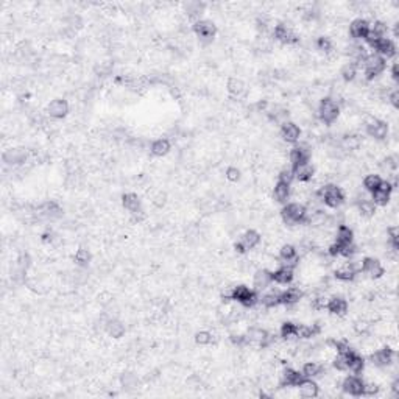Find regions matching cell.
<instances>
[{
  "instance_id": "obj_1",
  "label": "cell",
  "mask_w": 399,
  "mask_h": 399,
  "mask_svg": "<svg viewBox=\"0 0 399 399\" xmlns=\"http://www.w3.org/2000/svg\"><path fill=\"white\" fill-rule=\"evenodd\" d=\"M315 195L321 200V203H325L329 208H339L345 202V193L342 187L335 186V184H326V186H321Z\"/></svg>"
},
{
  "instance_id": "obj_2",
  "label": "cell",
  "mask_w": 399,
  "mask_h": 399,
  "mask_svg": "<svg viewBox=\"0 0 399 399\" xmlns=\"http://www.w3.org/2000/svg\"><path fill=\"white\" fill-rule=\"evenodd\" d=\"M281 217H282L284 223L288 226L304 223L306 222V206L303 203H296V202L290 203L282 209Z\"/></svg>"
},
{
  "instance_id": "obj_3",
  "label": "cell",
  "mask_w": 399,
  "mask_h": 399,
  "mask_svg": "<svg viewBox=\"0 0 399 399\" xmlns=\"http://www.w3.org/2000/svg\"><path fill=\"white\" fill-rule=\"evenodd\" d=\"M363 69H365V80H374L379 76L383 70H385V58H382L377 53L368 55L363 61Z\"/></svg>"
},
{
  "instance_id": "obj_4",
  "label": "cell",
  "mask_w": 399,
  "mask_h": 399,
  "mask_svg": "<svg viewBox=\"0 0 399 399\" xmlns=\"http://www.w3.org/2000/svg\"><path fill=\"white\" fill-rule=\"evenodd\" d=\"M339 113H340V108H339V105H337V102L334 98H323L320 102L318 105V116H320V120L323 122V124L326 125H331L334 124V122L337 120V117H339Z\"/></svg>"
},
{
  "instance_id": "obj_5",
  "label": "cell",
  "mask_w": 399,
  "mask_h": 399,
  "mask_svg": "<svg viewBox=\"0 0 399 399\" xmlns=\"http://www.w3.org/2000/svg\"><path fill=\"white\" fill-rule=\"evenodd\" d=\"M233 301H237L243 308H254L259 298L254 291L247 285H236L233 287Z\"/></svg>"
},
{
  "instance_id": "obj_6",
  "label": "cell",
  "mask_w": 399,
  "mask_h": 399,
  "mask_svg": "<svg viewBox=\"0 0 399 399\" xmlns=\"http://www.w3.org/2000/svg\"><path fill=\"white\" fill-rule=\"evenodd\" d=\"M393 359H394V351L390 346H383V348L374 351L373 354L370 356L371 363L374 366H379V368H385V366L391 365Z\"/></svg>"
},
{
  "instance_id": "obj_7",
  "label": "cell",
  "mask_w": 399,
  "mask_h": 399,
  "mask_svg": "<svg viewBox=\"0 0 399 399\" xmlns=\"http://www.w3.org/2000/svg\"><path fill=\"white\" fill-rule=\"evenodd\" d=\"M391 190H393L391 184L388 181H382L380 186L371 192V202L376 206H385L391 198Z\"/></svg>"
},
{
  "instance_id": "obj_8",
  "label": "cell",
  "mask_w": 399,
  "mask_h": 399,
  "mask_svg": "<svg viewBox=\"0 0 399 399\" xmlns=\"http://www.w3.org/2000/svg\"><path fill=\"white\" fill-rule=\"evenodd\" d=\"M362 274L370 279H377L383 274V267L374 257H365L362 262Z\"/></svg>"
},
{
  "instance_id": "obj_9",
  "label": "cell",
  "mask_w": 399,
  "mask_h": 399,
  "mask_svg": "<svg viewBox=\"0 0 399 399\" xmlns=\"http://www.w3.org/2000/svg\"><path fill=\"white\" fill-rule=\"evenodd\" d=\"M273 38L278 39L279 42H284V44H295L298 41L296 33L288 25H285V24H279V25L274 27V30H273Z\"/></svg>"
},
{
  "instance_id": "obj_10",
  "label": "cell",
  "mask_w": 399,
  "mask_h": 399,
  "mask_svg": "<svg viewBox=\"0 0 399 399\" xmlns=\"http://www.w3.org/2000/svg\"><path fill=\"white\" fill-rule=\"evenodd\" d=\"M303 374L293 368H285V370L281 373V377H279V385L282 388H291V387H296L298 383L303 380Z\"/></svg>"
},
{
  "instance_id": "obj_11",
  "label": "cell",
  "mask_w": 399,
  "mask_h": 399,
  "mask_svg": "<svg viewBox=\"0 0 399 399\" xmlns=\"http://www.w3.org/2000/svg\"><path fill=\"white\" fill-rule=\"evenodd\" d=\"M27 156L25 148H10L4 153V162L7 165H21L27 161Z\"/></svg>"
},
{
  "instance_id": "obj_12",
  "label": "cell",
  "mask_w": 399,
  "mask_h": 399,
  "mask_svg": "<svg viewBox=\"0 0 399 399\" xmlns=\"http://www.w3.org/2000/svg\"><path fill=\"white\" fill-rule=\"evenodd\" d=\"M371 49H374L376 53L380 55L382 58H385V56L390 58V56H393L396 53V45H394V42L390 38H382V39L376 41L371 45Z\"/></svg>"
},
{
  "instance_id": "obj_13",
  "label": "cell",
  "mask_w": 399,
  "mask_h": 399,
  "mask_svg": "<svg viewBox=\"0 0 399 399\" xmlns=\"http://www.w3.org/2000/svg\"><path fill=\"white\" fill-rule=\"evenodd\" d=\"M301 300H303V290H300V287H290L288 290L281 293V304L285 306V308H293V306L300 304Z\"/></svg>"
},
{
  "instance_id": "obj_14",
  "label": "cell",
  "mask_w": 399,
  "mask_h": 399,
  "mask_svg": "<svg viewBox=\"0 0 399 399\" xmlns=\"http://www.w3.org/2000/svg\"><path fill=\"white\" fill-rule=\"evenodd\" d=\"M298 393L301 397H317L320 394V387H318V383L314 382L312 379H303L300 383H298Z\"/></svg>"
},
{
  "instance_id": "obj_15",
  "label": "cell",
  "mask_w": 399,
  "mask_h": 399,
  "mask_svg": "<svg viewBox=\"0 0 399 399\" xmlns=\"http://www.w3.org/2000/svg\"><path fill=\"white\" fill-rule=\"evenodd\" d=\"M362 388H363V380L356 377V376L346 377L342 383V390L349 396H360Z\"/></svg>"
},
{
  "instance_id": "obj_16",
  "label": "cell",
  "mask_w": 399,
  "mask_h": 399,
  "mask_svg": "<svg viewBox=\"0 0 399 399\" xmlns=\"http://www.w3.org/2000/svg\"><path fill=\"white\" fill-rule=\"evenodd\" d=\"M193 30H195V33L205 41H211L214 35H216V25L209 21H196L193 24Z\"/></svg>"
},
{
  "instance_id": "obj_17",
  "label": "cell",
  "mask_w": 399,
  "mask_h": 399,
  "mask_svg": "<svg viewBox=\"0 0 399 399\" xmlns=\"http://www.w3.org/2000/svg\"><path fill=\"white\" fill-rule=\"evenodd\" d=\"M281 136H282V139L288 144H295L300 141V136H301V130L296 124H293V122H287V124L282 125L281 128Z\"/></svg>"
},
{
  "instance_id": "obj_18",
  "label": "cell",
  "mask_w": 399,
  "mask_h": 399,
  "mask_svg": "<svg viewBox=\"0 0 399 399\" xmlns=\"http://www.w3.org/2000/svg\"><path fill=\"white\" fill-rule=\"evenodd\" d=\"M47 113L53 119H63L69 113V105L63 98H56L50 102V105L47 106Z\"/></svg>"
},
{
  "instance_id": "obj_19",
  "label": "cell",
  "mask_w": 399,
  "mask_h": 399,
  "mask_svg": "<svg viewBox=\"0 0 399 399\" xmlns=\"http://www.w3.org/2000/svg\"><path fill=\"white\" fill-rule=\"evenodd\" d=\"M271 276H273V282L279 284V285H284V284H290L293 281V268L290 267H285V265H281L279 268H276L274 271H271Z\"/></svg>"
},
{
  "instance_id": "obj_20",
  "label": "cell",
  "mask_w": 399,
  "mask_h": 399,
  "mask_svg": "<svg viewBox=\"0 0 399 399\" xmlns=\"http://www.w3.org/2000/svg\"><path fill=\"white\" fill-rule=\"evenodd\" d=\"M291 170H293L295 178L298 181H301V182H308L309 179L314 178V173H315V168H314V165L309 161L308 162H303V164H300L296 167H293Z\"/></svg>"
},
{
  "instance_id": "obj_21",
  "label": "cell",
  "mask_w": 399,
  "mask_h": 399,
  "mask_svg": "<svg viewBox=\"0 0 399 399\" xmlns=\"http://www.w3.org/2000/svg\"><path fill=\"white\" fill-rule=\"evenodd\" d=\"M328 311L332 315L343 317L348 312V301L343 296H331L329 304H328Z\"/></svg>"
},
{
  "instance_id": "obj_22",
  "label": "cell",
  "mask_w": 399,
  "mask_h": 399,
  "mask_svg": "<svg viewBox=\"0 0 399 399\" xmlns=\"http://www.w3.org/2000/svg\"><path fill=\"white\" fill-rule=\"evenodd\" d=\"M368 30H370V24L365 19H356L349 25V35L354 39H365L368 35Z\"/></svg>"
},
{
  "instance_id": "obj_23",
  "label": "cell",
  "mask_w": 399,
  "mask_h": 399,
  "mask_svg": "<svg viewBox=\"0 0 399 399\" xmlns=\"http://www.w3.org/2000/svg\"><path fill=\"white\" fill-rule=\"evenodd\" d=\"M273 282V276H271V271L268 270H257L254 273V278H253V285L256 290H265L270 284Z\"/></svg>"
},
{
  "instance_id": "obj_24",
  "label": "cell",
  "mask_w": 399,
  "mask_h": 399,
  "mask_svg": "<svg viewBox=\"0 0 399 399\" xmlns=\"http://www.w3.org/2000/svg\"><path fill=\"white\" fill-rule=\"evenodd\" d=\"M267 331L262 329V328H257V326H253L248 329L247 332V342L251 343V345H257L260 348H264V343H265V339H267Z\"/></svg>"
},
{
  "instance_id": "obj_25",
  "label": "cell",
  "mask_w": 399,
  "mask_h": 399,
  "mask_svg": "<svg viewBox=\"0 0 399 399\" xmlns=\"http://www.w3.org/2000/svg\"><path fill=\"white\" fill-rule=\"evenodd\" d=\"M365 130H366V134L370 137H373V139H376V141L385 139L387 134H388V125L385 124V122H380V120H377L374 125L368 127Z\"/></svg>"
},
{
  "instance_id": "obj_26",
  "label": "cell",
  "mask_w": 399,
  "mask_h": 399,
  "mask_svg": "<svg viewBox=\"0 0 399 399\" xmlns=\"http://www.w3.org/2000/svg\"><path fill=\"white\" fill-rule=\"evenodd\" d=\"M325 373V366L318 363V362H308V363H304L303 366V377L304 379H315V377H320L321 374Z\"/></svg>"
},
{
  "instance_id": "obj_27",
  "label": "cell",
  "mask_w": 399,
  "mask_h": 399,
  "mask_svg": "<svg viewBox=\"0 0 399 399\" xmlns=\"http://www.w3.org/2000/svg\"><path fill=\"white\" fill-rule=\"evenodd\" d=\"M354 242V233H352V229L346 225H340L337 228L335 231V243L339 245H346V243H352Z\"/></svg>"
},
{
  "instance_id": "obj_28",
  "label": "cell",
  "mask_w": 399,
  "mask_h": 399,
  "mask_svg": "<svg viewBox=\"0 0 399 399\" xmlns=\"http://www.w3.org/2000/svg\"><path fill=\"white\" fill-rule=\"evenodd\" d=\"M228 92L233 98L237 100L247 94V86H245V83L240 78H231L228 81Z\"/></svg>"
},
{
  "instance_id": "obj_29",
  "label": "cell",
  "mask_w": 399,
  "mask_h": 399,
  "mask_svg": "<svg viewBox=\"0 0 399 399\" xmlns=\"http://www.w3.org/2000/svg\"><path fill=\"white\" fill-rule=\"evenodd\" d=\"M334 276L342 282H349V281H354L356 271H354V268H352L351 262H346V264H342L334 271Z\"/></svg>"
},
{
  "instance_id": "obj_30",
  "label": "cell",
  "mask_w": 399,
  "mask_h": 399,
  "mask_svg": "<svg viewBox=\"0 0 399 399\" xmlns=\"http://www.w3.org/2000/svg\"><path fill=\"white\" fill-rule=\"evenodd\" d=\"M105 331L108 332V335L114 337V339H119V337L125 334V326L122 325V321H119L116 318H110L105 325Z\"/></svg>"
},
{
  "instance_id": "obj_31",
  "label": "cell",
  "mask_w": 399,
  "mask_h": 399,
  "mask_svg": "<svg viewBox=\"0 0 399 399\" xmlns=\"http://www.w3.org/2000/svg\"><path fill=\"white\" fill-rule=\"evenodd\" d=\"M122 203H124V208L127 211H130L131 214L137 212L142 209V205H141V200L136 193H125L124 198H122Z\"/></svg>"
},
{
  "instance_id": "obj_32",
  "label": "cell",
  "mask_w": 399,
  "mask_h": 399,
  "mask_svg": "<svg viewBox=\"0 0 399 399\" xmlns=\"http://www.w3.org/2000/svg\"><path fill=\"white\" fill-rule=\"evenodd\" d=\"M357 212L360 214L362 219H370L376 214V205L370 200H362V202L357 203Z\"/></svg>"
},
{
  "instance_id": "obj_33",
  "label": "cell",
  "mask_w": 399,
  "mask_h": 399,
  "mask_svg": "<svg viewBox=\"0 0 399 399\" xmlns=\"http://www.w3.org/2000/svg\"><path fill=\"white\" fill-rule=\"evenodd\" d=\"M290 193H291V190H290V186H288V184H284V182H279V181L276 182V186H274V189H273V196H274L276 202H279V203L287 202L288 196H290Z\"/></svg>"
},
{
  "instance_id": "obj_34",
  "label": "cell",
  "mask_w": 399,
  "mask_h": 399,
  "mask_svg": "<svg viewBox=\"0 0 399 399\" xmlns=\"http://www.w3.org/2000/svg\"><path fill=\"white\" fill-rule=\"evenodd\" d=\"M240 242L243 243V247L247 248V250H254L257 245L260 243V234L256 233V231H253V229H250V231L243 233Z\"/></svg>"
},
{
  "instance_id": "obj_35",
  "label": "cell",
  "mask_w": 399,
  "mask_h": 399,
  "mask_svg": "<svg viewBox=\"0 0 399 399\" xmlns=\"http://www.w3.org/2000/svg\"><path fill=\"white\" fill-rule=\"evenodd\" d=\"M259 301L265 309H274L281 304V293L279 291H270V293H265Z\"/></svg>"
},
{
  "instance_id": "obj_36",
  "label": "cell",
  "mask_w": 399,
  "mask_h": 399,
  "mask_svg": "<svg viewBox=\"0 0 399 399\" xmlns=\"http://www.w3.org/2000/svg\"><path fill=\"white\" fill-rule=\"evenodd\" d=\"M362 145L360 142V137L356 136V134H348L345 136L343 139L340 141V148L342 150H348V151H354V150H359V147Z\"/></svg>"
},
{
  "instance_id": "obj_37",
  "label": "cell",
  "mask_w": 399,
  "mask_h": 399,
  "mask_svg": "<svg viewBox=\"0 0 399 399\" xmlns=\"http://www.w3.org/2000/svg\"><path fill=\"white\" fill-rule=\"evenodd\" d=\"M354 351L351 352H337V356L334 357L332 360V365L337 371H348V362H349V357Z\"/></svg>"
},
{
  "instance_id": "obj_38",
  "label": "cell",
  "mask_w": 399,
  "mask_h": 399,
  "mask_svg": "<svg viewBox=\"0 0 399 399\" xmlns=\"http://www.w3.org/2000/svg\"><path fill=\"white\" fill-rule=\"evenodd\" d=\"M168 151H170V142H168V139H164V137L156 139L151 144V153L155 156H165Z\"/></svg>"
},
{
  "instance_id": "obj_39",
  "label": "cell",
  "mask_w": 399,
  "mask_h": 399,
  "mask_svg": "<svg viewBox=\"0 0 399 399\" xmlns=\"http://www.w3.org/2000/svg\"><path fill=\"white\" fill-rule=\"evenodd\" d=\"M365 370V360L357 356L356 352H352L349 362H348V371H351L352 374H360Z\"/></svg>"
},
{
  "instance_id": "obj_40",
  "label": "cell",
  "mask_w": 399,
  "mask_h": 399,
  "mask_svg": "<svg viewBox=\"0 0 399 399\" xmlns=\"http://www.w3.org/2000/svg\"><path fill=\"white\" fill-rule=\"evenodd\" d=\"M382 178L377 175V173H370V175H366L365 176V179H363V187H365V190H368V192H373V190H376L380 184H382Z\"/></svg>"
},
{
  "instance_id": "obj_41",
  "label": "cell",
  "mask_w": 399,
  "mask_h": 399,
  "mask_svg": "<svg viewBox=\"0 0 399 399\" xmlns=\"http://www.w3.org/2000/svg\"><path fill=\"white\" fill-rule=\"evenodd\" d=\"M279 334H281L282 339L287 340V342L296 339V325H293V323H284L281 326V329H279Z\"/></svg>"
},
{
  "instance_id": "obj_42",
  "label": "cell",
  "mask_w": 399,
  "mask_h": 399,
  "mask_svg": "<svg viewBox=\"0 0 399 399\" xmlns=\"http://www.w3.org/2000/svg\"><path fill=\"white\" fill-rule=\"evenodd\" d=\"M357 76V67L354 63H348L342 67V78L345 81H354Z\"/></svg>"
},
{
  "instance_id": "obj_43",
  "label": "cell",
  "mask_w": 399,
  "mask_h": 399,
  "mask_svg": "<svg viewBox=\"0 0 399 399\" xmlns=\"http://www.w3.org/2000/svg\"><path fill=\"white\" fill-rule=\"evenodd\" d=\"M203 8H205V5L200 4V2H187L186 4V11H187V14H189L192 19L198 18L200 14H202Z\"/></svg>"
},
{
  "instance_id": "obj_44",
  "label": "cell",
  "mask_w": 399,
  "mask_h": 399,
  "mask_svg": "<svg viewBox=\"0 0 399 399\" xmlns=\"http://www.w3.org/2000/svg\"><path fill=\"white\" fill-rule=\"evenodd\" d=\"M90 257H92L90 251L86 248H80L75 253V260H76V264H80V265H87L90 262Z\"/></svg>"
},
{
  "instance_id": "obj_45",
  "label": "cell",
  "mask_w": 399,
  "mask_h": 399,
  "mask_svg": "<svg viewBox=\"0 0 399 399\" xmlns=\"http://www.w3.org/2000/svg\"><path fill=\"white\" fill-rule=\"evenodd\" d=\"M370 328H371V321H370V320H366V318L356 321V325H354V331H356L359 335H365V334H368Z\"/></svg>"
},
{
  "instance_id": "obj_46",
  "label": "cell",
  "mask_w": 399,
  "mask_h": 399,
  "mask_svg": "<svg viewBox=\"0 0 399 399\" xmlns=\"http://www.w3.org/2000/svg\"><path fill=\"white\" fill-rule=\"evenodd\" d=\"M212 339H214V335H212L211 332H208V331H200V332L195 335V342H196L198 345H202V346L209 345V343L212 342Z\"/></svg>"
},
{
  "instance_id": "obj_47",
  "label": "cell",
  "mask_w": 399,
  "mask_h": 399,
  "mask_svg": "<svg viewBox=\"0 0 399 399\" xmlns=\"http://www.w3.org/2000/svg\"><path fill=\"white\" fill-rule=\"evenodd\" d=\"M295 179V175H293V170L291 168H282V170L279 172L278 175V181L279 182H284V184H291V181Z\"/></svg>"
},
{
  "instance_id": "obj_48",
  "label": "cell",
  "mask_w": 399,
  "mask_h": 399,
  "mask_svg": "<svg viewBox=\"0 0 399 399\" xmlns=\"http://www.w3.org/2000/svg\"><path fill=\"white\" fill-rule=\"evenodd\" d=\"M317 47H318V50H321V52H325V53H331L332 52V41L329 39V38H318V41H317Z\"/></svg>"
},
{
  "instance_id": "obj_49",
  "label": "cell",
  "mask_w": 399,
  "mask_h": 399,
  "mask_svg": "<svg viewBox=\"0 0 399 399\" xmlns=\"http://www.w3.org/2000/svg\"><path fill=\"white\" fill-rule=\"evenodd\" d=\"M379 391V385L376 382H363V388H362V394H366V396H374L377 394Z\"/></svg>"
},
{
  "instance_id": "obj_50",
  "label": "cell",
  "mask_w": 399,
  "mask_h": 399,
  "mask_svg": "<svg viewBox=\"0 0 399 399\" xmlns=\"http://www.w3.org/2000/svg\"><path fill=\"white\" fill-rule=\"evenodd\" d=\"M122 385L125 388H134L137 385V377L133 373H125L122 376Z\"/></svg>"
},
{
  "instance_id": "obj_51",
  "label": "cell",
  "mask_w": 399,
  "mask_h": 399,
  "mask_svg": "<svg viewBox=\"0 0 399 399\" xmlns=\"http://www.w3.org/2000/svg\"><path fill=\"white\" fill-rule=\"evenodd\" d=\"M111 70H113V63H110V61H103V63H100V64L95 67V73H97V75H102V76L110 75Z\"/></svg>"
},
{
  "instance_id": "obj_52",
  "label": "cell",
  "mask_w": 399,
  "mask_h": 399,
  "mask_svg": "<svg viewBox=\"0 0 399 399\" xmlns=\"http://www.w3.org/2000/svg\"><path fill=\"white\" fill-rule=\"evenodd\" d=\"M226 178L231 181V182H236L240 179V170L237 167H229L226 170Z\"/></svg>"
},
{
  "instance_id": "obj_53",
  "label": "cell",
  "mask_w": 399,
  "mask_h": 399,
  "mask_svg": "<svg viewBox=\"0 0 399 399\" xmlns=\"http://www.w3.org/2000/svg\"><path fill=\"white\" fill-rule=\"evenodd\" d=\"M388 102L394 106V108H397V106H399V92H397V89H394L391 94H388Z\"/></svg>"
},
{
  "instance_id": "obj_54",
  "label": "cell",
  "mask_w": 399,
  "mask_h": 399,
  "mask_svg": "<svg viewBox=\"0 0 399 399\" xmlns=\"http://www.w3.org/2000/svg\"><path fill=\"white\" fill-rule=\"evenodd\" d=\"M153 203H155L156 206H162L165 203V195L164 193H159L155 196V200H153Z\"/></svg>"
}]
</instances>
